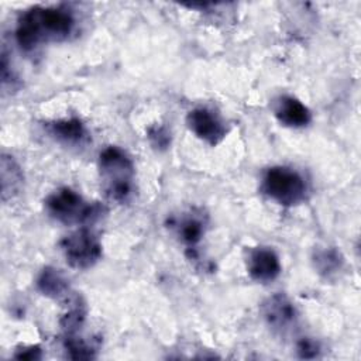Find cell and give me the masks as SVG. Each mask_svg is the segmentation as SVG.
Returning <instances> with one entry per match:
<instances>
[{
  "instance_id": "obj_1",
  "label": "cell",
  "mask_w": 361,
  "mask_h": 361,
  "mask_svg": "<svg viewBox=\"0 0 361 361\" xmlns=\"http://www.w3.org/2000/svg\"><path fill=\"white\" fill-rule=\"evenodd\" d=\"M73 27L75 18L66 8L32 7L20 17L16 39L23 49L30 51L42 42L68 38Z\"/></svg>"
},
{
  "instance_id": "obj_2",
  "label": "cell",
  "mask_w": 361,
  "mask_h": 361,
  "mask_svg": "<svg viewBox=\"0 0 361 361\" xmlns=\"http://www.w3.org/2000/svg\"><path fill=\"white\" fill-rule=\"evenodd\" d=\"M99 172L107 199L126 203L134 190V165L130 157L118 147L110 145L99 155Z\"/></svg>"
},
{
  "instance_id": "obj_3",
  "label": "cell",
  "mask_w": 361,
  "mask_h": 361,
  "mask_svg": "<svg viewBox=\"0 0 361 361\" xmlns=\"http://www.w3.org/2000/svg\"><path fill=\"white\" fill-rule=\"evenodd\" d=\"M48 213L63 224L87 226L102 217L104 209L99 203H87L69 188L55 190L45 202Z\"/></svg>"
},
{
  "instance_id": "obj_4",
  "label": "cell",
  "mask_w": 361,
  "mask_h": 361,
  "mask_svg": "<svg viewBox=\"0 0 361 361\" xmlns=\"http://www.w3.org/2000/svg\"><path fill=\"white\" fill-rule=\"evenodd\" d=\"M262 192L283 206H295L306 197V182L300 173L286 166H272L262 178Z\"/></svg>"
},
{
  "instance_id": "obj_5",
  "label": "cell",
  "mask_w": 361,
  "mask_h": 361,
  "mask_svg": "<svg viewBox=\"0 0 361 361\" xmlns=\"http://www.w3.org/2000/svg\"><path fill=\"white\" fill-rule=\"evenodd\" d=\"M61 250L66 262L76 269L90 268L102 257V244L86 226L66 235L61 243Z\"/></svg>"
},
{
  "instance_id": "obj_6",
  "label": "cell",
  "mask_w": 361,
  "mask_h": 361,
  "mask_svg": "<svg viewBox=\"0 0 361 361\" xmlns=\"http://www.w3.org/2000/svg\"><path fill=\"white\" fill-rule=\"evenodd\" d=\"M186 123L197 138L210 145L219 144L226 137V127L223 121L214 111L206 107L190 110L186 117Z\"/></svg>"
},
{
  "instance_id": "obj_7",
  "label": "cell",
  "mask_w": 361,
  "mask_h": 361,
  "mask_svg": "<svg viewBox=\"0 0 361 361\" xmlns=\"http://www.w3.org/2000/svg\"><path fill=\"white\" fill-rule=\"evenodd\" d=\"M261 313L265 322L276 330L289 329L298 317L296 307L289 298L282 293H275L267 298L261 305Z\"/></svg>"
},
{
  "instance_id": "obj_8",
  "label": "cell",
  "mask_w": 361,
  "mask_h": 361,
  "mask_svg": "<svg viewBox=\"0 0 361 361\" xmlns=\"http://www.w3.org/2000/svg\"><path fill=\"white\" fill-rule=\"evenodd\" d=\"M250 276L257 282H271L281 274V261L276 252L267 247L254 248L247 259Z\"/></svg>"
},
{
  "instance_id": "obj_9",
  "label": "cell",
  "mask_w": 361,
  "mask_h": 361,
  "mask_svg": "<svg viewBox=\"0 0 361 361\" xmlns=\"http://www.w3.org/2000/svg\"><path fill=\"white\" fill-rule=\"evenodd\" d=\"M274 114L279 123L288 127H305L310 123V110L296 97L281 96L275 104Z\"/></svg>"
},
{
  "instance_id": "obj_10",
  "label": "cell",
  "mask_w": 361,
  "mask_h": 361,
  "mask_svg": "<svg viewBox=\"0 0 361 361\" xmlns=\"http://www.w3.org/2000/svg\"><path fill=\"white\" fill-rule=\"evenodd\" d=\"M0 179H1V199L7 202L17 196L23 188V172L20 165L11 155L1 154L0 158Z\"/></svg>"
},
{
  "instance_id": "obj_11",
  "label": "cell",
  "mask_w": 361,
  "mask_h": 361,
  "mask_svg": "<svg viewBox=\"0 0 361 361\" xmlns=\"http://www.w3.org/2000/svg\"><path fill=\"white\" fill-rule=\"evenodd\" d=\"M38 289L49 298L65 300L68 302L69 298L73 295V292L69 288L68 281L63 278V275L54 268H45L37 281Z\"/></svg>"
},
{
  "instance_id": "obj_12",
  "label": "cell",
  "mask_w": 361,
  "mask_h": 361,
  "mask_svg": "<svg viewBox=\"0 0 361 361\" xmlns=\"http://www.w3.org/2000/svg\"><path fill=\"white\" fill-rule=\"evenodd\" d=\"M49 131L52 135L66 144H78L86 137V130L82 121L78 118L58 120L49 126Z\"/></svg>"
},
{
  "instance_id": "obj_13",
  "label": "cell",
  "mask_w": 361,
  "mask_h": 361,
  "mask_svg": "<svg viewBox=\"0 0 361 361\" xmlns=\"http://www.w3.org/2000/svg\"><path fill=\"white\" fill-rule=\"evenodd\" d=\"M314 267L319 274L329 278L334 274H337L343 267V257L340 251L336 248H323L317 250L313 258Z\"/></svg>"
},
{
  "instance_id": "obj_14",
  "label": "cell",
  "mask_w": 361,
  "mask_h": 361,
  "mask_svg": "<svg viewBox=\"0 0 361 361\" xmlns=\"http://www.w3.org/2000/svg\"><path fill=\"white\" fill-rule=\"evenodd\" d=\"M176 226H178L176 228L180 240L189 247H193L195 244H197L204 234V223L202 217H197L196 214L182 219Z\"/></svg>"
},
{
  "instance_id": "obj_15",
  "label": "cell",
  "mask_w": 361,
  "mask_h": 361,
  "mask_svg": "<svg viewBox=\"0 0 361 361\" xmlns=\"http://www.w3.org/2000/svg\"><path fill=\"white\" fill-rule=\"evenodd\" d=\"M63 347L69 355V358L73 360H89L94 357V348L87 343L86 340L78 337L76 334H65Z\"/></svg>"
},
{
  "instance_id": "obj_16",
  "label": "cell",
  "mask_w": 361,
  "mask_h": 361,
  "mask_svg": "<svg viewBox=\"0 0 361 361\" xmlns=\"http://www.w3.org/2000/svg\"><path fill=\"white\" fill-rule=\"evenodd\" d=\"M296 351H298L299 357H302V358H314L320 353V345L313 338L303 337L298 341Z\"/></svg>"
},
{
  "instance_id": "obj_17",
  "label": "cell",
  "mask_w": 361,
  "mask_h": 361,
  "mask_svg": "<svg viewBox=\"0 0 361 361\" xmlns=\"http://www.w3.org/2000/svg\"><path fill=\"white\" fill-rule=\"evenodd\" d=\"M148 137L151 142L158 148H165L169 144V134L164 127H154L149 130Z\"/></svg>"
},
{
  "instance_id": "obj_18",
  "label": "cell",
  "mask_w": 361,
  "mask_h": 361,
  "mask_svg": "<svg viewBox=\"0 0 361 361\" xmlns=\"http://www.w3.org/2000/svg\"><path fill=\"white\" fill-rule=\"evenodd\" d=\"M14 357L18 360H38V358H41V350L37 345L35 347L34 345L24 347L21 350H18Z\"/></svg>"
}]
</instances>
